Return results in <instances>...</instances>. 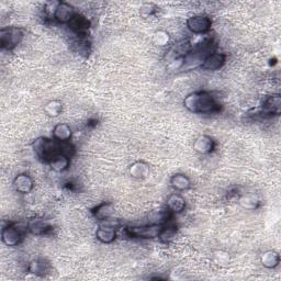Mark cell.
<instances>
[{
	"label": "cell",
	"instance_id": "cell-18",
	"mask_svg": "<svg viewBox=\"0 0 281 281\" xmlns=\"http://www.w3.org/2000/svg\"><path fill=\"white\" fill-rule=\"evenodd\" d=\"M53 138L58 140L61 143L65 142H69V139L72 138V129L68 124L66 123H58L54 126L53 129Z\"/></svg>",
	"mask_w": 281,
	"mask_h": 281
},
{
	"label": "cell",
	"instance_id": "cell-6",
	"mask_svg": "<svg viewBox=\"0 0 281 281\" xmlns=\"http://www.w3.org/2000/svg\"><path fill=\"white\" fill-rule=\"evenodd\" d=\"M23 239V232L17 224H8L2 231V240L7 246H17Z\"/></svg>",
	"mask_w": 281,
	"mask_h": 281
},
{
	"label": "cell",
	"instance_id": "cell-16",
	"mask_svg": "<svg viewBox=\"0 0 281 281\" xmlns=\"http://www.w3.org/2000/svg\"><path fill=\"white\" fill-rule=\"evenodd\" d=\"M92 216L98 221H103L115 214V205L111 202H102L91 210Z\"/></svg>",
	"mask_w": 281,
	"mask_h": 281
},
{
	"label": "cell",
	"instance_id": "cell-19",
	"mask_svg": "<svg viewBox=\"0 0 281 281\" xmlns=\"http://www.w3.org/2000/svg\"><path fill=\"white\" fill-rule=\"evenodd\" d=\"M170 185L177 191H187L191 188V180L185 173H175L170 178Z\"/></svg>",
	"mask_w": 281,
	"mask_h": 281
},
{
	"label": "cell",
	"instance_id": "cell-15",
	"mask_svg": "<svg viewBox=\"0 0 281 281\" xmlns=\"http://www.w3.org/2000/svg\"><path fill=\"white\" fill-rule=\"evenodd\" d=\"M166 208L172 214L182 213L186 209V200L183 196L178 195V193H172L167 199Z\"/></svg>",
	"mask_w": 281,
	"mask_h": 281
},
{
	"label": "cell",
	"instance_id": "cell-8",
	"mask_svg": "<svg viewBox=\"0 0 281 281\" xmlns=\"http://www.w3.org/2000/svg\"><path fill=\"white\" fill-rule=\"evenodd\" d=\"M76 12L74 7L67 3H57L54 8L53 18L59 24H68L73 18L75 17Z\"/></svg>",
	"mask_w": 281,
	"mask_h": 281
},
{
	"label": "cell",
	"instance_id": "cell-25",
	"mask_svg": "<svg viewBox=\"0 0 281 281\" xmlns=\"http://www.w3.org/2000/svg\"><path fill=\"white\" fill-rule=\"evenodd\" d=\"M176 235H177V227L175 225H170L167 223V224L163 225L162 230H160L158 239L160 243L169 244L172 242L173 239H175Z\"/></svg>",
	"mask_w": 281,
	"mask_h": 281
},
{
	"label": "cell",
	"instance_id": "cell-11",
	"mask_svg": "<svg viewBox=\"0 0 281 281\" xmlns=\"http://www.w3.org/2000/svg\"><path fill=\"white\" fill-rule=\"evenodd\" d=\"M12 185L16 191L21 193V195H28L33 190V187H34L32 177L25 172L19 173L18 176H16L15 179H13Z\"/></svg>",
	"mask_w": 281,
	"mask_h": 281
},
{
	"label": "cell",
	"instance_id": "cell-28",
	"mask_svg": "<svg viewBox=\"0 0 281 281\" xmlns=\"http://www.w3.org/2000/svg\"><path fill=\"white\" fill-rule=\"evenodd\" d=\"M157 11V7L154 5V4H143L142 6H140L139 8V15L142 16L143 18H149V17H152L156 13Z\"/></svg>",
	"mask_w": 281,
	"mask_h": 281
},
{
	"label": "cell",
	"instance_id": "cell-1",
	"mask_svg": "<svg viewBox=\"0 0 281 281\" xmlns=\"http://www.w3.org/2000/svg\"><path fill=\"white\" fill-rule=\"evenodd\" d=\"M185 108L196 115H211L220 110V104L208 91H195L184 99Z\"/></svg>",
	"mask_w": 281,
	"mask_h": 281
},
{
	"label": "cell",
	"instance_id": "cell-24",
	"mask_svg": "<svg viewBox=\"0 0 281 281\" xmlns=\"http://www.w3.org/2000/svg\"><path fill=\"white\" fill-rule=\"evenodd\" d=\"M49 164L52 170H54L56 172H63L68 169V167L71 165V158L64 155V154H58V155L53 157L50 160Z\"/></svg>",
	"mask_w": 281,
	"mask_h": 281
},
{
	"label": "cell",
	"instance_id": "cell-13",
	"mask_svg": "<svg viewBox=\"0 0 281 281\" xmlns=\"http://www.w3.org/2000/svg\"><path fill=\"white\" fill-rule=\"evenodd\" d=\"M68 26H69V29L74 33H76L77 36L84 37V36H86V33L89 30L90 22L85 16L76 13L75 17H74L72 21L68 23Z\"/></svg>",
	"mask_w": 281,
	"mask_h": 281
},
{
	"label": "cell",
	"instance_id": "cell-27",
	"mask_svg": "<svg viewBox=\"0 0 281 281\" xmlns=\"http://www.w3.org/2000/svg\"><path fill=\"white\" fill-rule=\"evenodd\" d=\"M153 42L157 46H166L170 42V36L168 32L164 30H158L153 34Z\"/></svg>",
	"mask_w": 281,
	"mask_h": 281
},
{
	"label": "cell",
	"instance_id": "cell-2",
	"mask_svg": "<svg viewBox=\"0 0 281 281\" xmlns=\"http://www.w3.org/2000/svg\"><path fill=\"white\" fill-rule=\"evenodd\" d=\"M32 149L36 155L44 162L50 163V160L58 154H62V143L56 139L48 137H38L32 144Z\"/></svg>",
	"mask_w": 281,
	"mask_h": 281
},
{
	"label": "cell",
	"instance_id": "cell-26",
	"mask_svg": "<svg viewBox=\"0 0 281 281\" xmlns=\"http://www.w3.org/2000/svg\"><path fill=\"white\" fill-rule=\"evenodd\" d=\"M63 111V103L59 100H51L44 106V112L46 116L51 118H56L61 115Z\"/></svg>",
	"mask_w": 281,
	"mask_h": 281
},
{
	"label": "cell",
	"instance_id": "cell-10",
	"mask_svg": "<svg viewBox=\"0 0 281 281\" xmlns=\"http://www.w3.org/2000/svg\"><path fill=\"white\" fill-rule=\"evenodd\" d=\"M225 62H226V54H224V53L213 52L204 59L200 67L206 72H217L223 67L225 65Z\"/></svg>",
	"mask_w": 281,
	"mask_h": 281
},
{
	"label": "cell",
	"instance_id": "cell-17",
	"mask_svg": "<svg viewBox=\"0 0 281 281\" xmlns=\"http://www.w3.org/2000/svg\"><path fill=\"white\" fill-rule=\"evenodd\" d=\"M238 204L245 210H256L260 205L259 197L254 192H247L240 195L238 198Z\"/></svg>",
	"mask_w": 281,
	"mask_h": 281
},
{
	"label": "cell",
	"instance_id": "cell-20",
	"mask_svg": "<svg viewBox=\"0 0 281 281\" xmlns=\"http://www.w3.org/2000/svg\"><path fill=\"white\" fill-rule=\"evenodd\" d=\"M260 263L267 269H275L280 264V255L276 251H267L260 256Z\"/></svg>",
	"mask_w": 281,
	"mask_h": 281
},
{
	"label": "cell",
	"instance_id": "cell-9",
	"mask_svg": "<svg viewBox=\"0 0 281 281\" xmlns=\"http://www.w3.org/2000/svg\"><path fill=\"white\" fill-rule=\"evenodd\" d=\"M26 230L31 234H33V235L42 236L46 235V234L52 231V225L49 221L45 220L44 218L34 217L28 221V223H26Z\"/></svg>",
	"mask_w": 281,
	"mask_h": 281
},
{
	"label": "cell",
	"instance_id": "cell-12",
	"mask_svg": "<svg viewBox=\"0 0 281 281\" xmlns=\"http://www.w3.org/2000/svg\"><path fill=\"white\" fill-rule=\"evenodd\" d=\"M193 150L201 155H208L216 149V140L209 135H200L193 142Z\"/></svg>",
	"mask_w": 281,
	"mask_h": 281
},
{
	"label": "cell",
	"instance_id": "cell-23",
	"mask_svg": "<svg viewBox=\"0 0 281 281\" xmlns=\"http://www.w3.org/2000/svg\"><path fill=\"white\" fill-rule=\"evenodd\" d=\"M173 214L168 210H155L152 211L149 216V223L157 224V225H165L169 222V220Z\"/></svg>",
	"mask_w": 281,
	"mask_h": 281
},
{
	"label": "cell",
	"instance_id": "cell-4",
	"mask_svg": "<svg viewBox=\"0 0 281 281\" xmlns=\"http://www.w3.org/2000/svg\"><path fill=\"white\" fill-rule=\"evenodd\" d=\"M163 225L157 224H146L142 226H130L124 230L125 235L131 238L140 239H154L158 238V235Z\"/></svg>",
	"mask_w": 281,
	"mask_h": 281
},
{
	"label": "cell",
	"instance_id": "cell-3",
	"mask_svg": "<svg viewBox=\"0 0 281 281\" xmlns=\"http://www.w3.org/2000/svg\"><path fill=\"white\" fill-rule=\"evenodd\" d=\"M24 34L22 29L17 26H9L0 30V46L3 50L12 51L21 43Z\"/></svg>",
	"mask_w": 281,
	"mask_h": 281
},
{
	"label": "cell",
	"instance_id": "cell-29",
	"mask_svg": "<svg viewBox=\"0 0 281 281\" xmlns=\"http://www.w3.org/2000/svg\"><path fill=\"white\" fill-rule=\"evenodd\" d=\"M214 260L220 266H226L230 263V256L224 251H218L214 253Z\"/></svg>",
	"mask_w": 281,
	"mask_h": 281
},
{
	"label": "cell",
	"instance_id": "cell-14",
	"mask_svg": "<svg viewBox=\"0 0 281 281\" xmlns=\"http://www.w3.org/2000/svg\"><path fill=\"white\" fill-rule=\"evenodd\" d=\"M150 165L143 162V160H137V162L133 163L130 167H129V172L130 176L134 179L137 180H142L145 179L147 176L150 175Z\"/></svg>",
	"mask_w": 281,
	"mask_h": 281
},
{
	"label": "cell",
	"instance_id": "cell-22",
	"mask_svg": "<svg viewBox=\"0 0 281 281\" xmlns=\"http://www.w3.org/2000/svg\"><path fill=\"white\" fill-rule=\"evenodd\" d=\"M49 269H50V264L42 258L33 259L32 262H30L29 267H28L29 272H31L32 275H36L39 277H42V276L46 275Z\"/></svg>",
	"mask_w": 281,
	"mask_h": 281
},
{
	"label": "cell",
	"instance_id": "cell-7",
	"mask_svg": "<svg viewBox=\"0 0 281 281\" xmlns=\"http://www.w3.org/2000/svg\"><path fill=\"white\" fill-rule=\"evenodd\" d=\"M281 112V97L278 93L276 95L268 96L263 102L262 109H260L258 115L271 118V117H278Z\"/></svg>",
	"mask_w": 281,
	"mask_h": 281
},
{
	"label": "cell",
	"instance_id": "cell-5",
	"mask_svg": "<svg viewBox=\"0 0 281 281\" xmlns=\"http://www.w3.org/2000/svg\"><path fill=\"white\" fill-rule=\"evenodd\" d=\"M187 28L193 34H204L212 26V20L206 15H195L187 20Z\"/></svg>",
	"mask_w": 281,
	"mask_h": 281
},
{
	"label": "cell",
	"instance_id": "cell-21",
	"mask_svg": "<svg viewBox=\"0 0 281 281\" xmlns=\"http://www.w3.org/2000/svg\"><path fill=\"white\" fill-rule=\"evenodd\" d=\"M117 230L111 229V227H107V226H101L99 225V227L96 231V237L103 244H110L112 242H115L117 238Z\"/></svg>",
	"mask_w": 281,
	"mask_h": 281
}]
</instances>
